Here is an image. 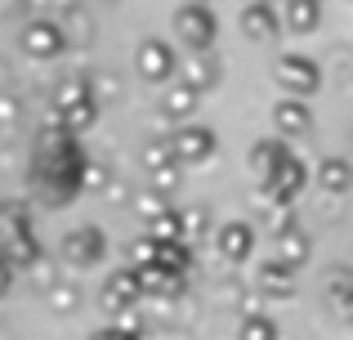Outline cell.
<instances>
[{"mask_svg": "<svg viewBox=\"0 0 353 340\" xmlns=\"http://www.w3.org/2000/svg\"><path fill=\"white\" fill-rule=\"evenodd\" d=\"M165 139H170V152H174L179 166H201V161H210L219 152V134L210 130V126H201V121L174 126V134H165Z\"/></svg>", "mask_w": 353, "mask_h": 340, "instance_id": "1", "label": "cell"}, {"mask_svg": "<svg viewBox=\"0 0 353 340\" xmlns=\"http://www.w3.org/2000/svg\"><path fill=\"white\" fill-rule=\"evenodd\" d=\"M174 36H179L192 54L210 50L215 36H219V18L210 14V5H179L174 9Z\"/></svg>", "mask_w": 353, "mask_h": 340, "instance_id": "2", "label": "cell"}, {"mask_svg": "<svg viewBox=\"0 0 353 340\" xmlns=\"http://www.w3.org/2000/svg\"><path fill=\"white\" fill-rule=\"evenodd\" d=\"M273 77L291 99H309L313 90L322 86V68H318V59H309V54H282L277 68H273Z\"/></svg>", "mask_w": 353, "mask_h": 340, "instance_id": "3", "label": "cell"}, {"mask_svg": "<svg viewBox=\"0 0 353 340\" xmlns=\"http://www.w3.org/2000/svg\"><path fill=\"white\" fill-rule=\"evenodd\" d=\"M59 255L72 264V269H94V264L108 260V233L94 228V224H81V228H72V233L63 237Z\"/></svg>", "mask_w": 353, "mask_h": 340, "instance_id": "4", "label": "cell"}, {"mask_svg": "<svg viewBox=\"0 0 353 340\" xmlns=\"http://www.w3.org/2000/svg\"><path fill=\"white\" fill-rule=\"evenodd\" d=\"M304 183H309V170H304V161L291 152V157L277 161L273 174H268L259 188H264V197H268V201H277V206H291V201L304 192Z\"/></svg>", "mask_w": 353, "mask_h": 340, "instance_id": "5", "label": "cell"}, {"mask_svg": "<svg viewBox=\"0 0 353 340\" xmlns=\"http://www.w3.org/2000/svg\"><path fill=\"white\" fill-rule=\"evenodd\" d=\"M174 50L165 41H157V36H148V41H139L134 50V72L143 81H152V86H165V81H174Z\"/></svg>", "mask_w": 353, "mask_h": 340, "instance_id": "6", "label": "cell"}, {"mask_svg": "<svg viewBox=\"0 0 353 340\" xmlns=\"http://www.w3.org/2000/svg\"><path fill=\"white\" fill-rule=\"evenodd\" d=\"M18 45H23V54H32V59H59L63 32H59L54 18H27L23 32H18Z\"/></svg>", "mask_w": 353, "mask_h": 340, "instance_id": "7", "label": "cell"}, {"mask_svg": "<svg viewBox=\"0 0 353 340\" xmlns=\"http://www.w3.org/2000/svg\"><path fill=\"white\" fill-rule=\"evenodd\" d=\"M255 224H246V219H228V224L215 228V251L224 255L228 264H246L250 255H255Z\"/></svg>", "mask_w": 353, "mask_h": 340, "instance_id": "8", "label": "cell"}, {"mask_svg": "<svg viewBox=\"0 0 353 340\" xmlns=\"http://www.w3.org/2000/svg\"><path fill=\"white\" fill-rule=\"evenodd\" d=\"M174 81H183L188 90H197V94H206V90L219 86V59L210 50H197L188 54V59L174 63Z\"/></svg>", "mask_w": 353, "mask_h": 340, "instance_id": "9", "label": "cell"}, {"mask_svg": "<svg viewBox=\"0 0 353 340\" xmlns=\"http://www.w3.org/2000/svg\"><path fill=\"white\" fill-rule=\"evenodd\" d=\"M309 126H313V112H309V103L304 99H277L273 103V139H300V134H309Z\"/></svg>", "mask_w": 353, "mask_h": 340, "instance_id": "10", "label": "cell"}, {"mask_svg": "<svg viewBox=\"0 0 353 340\" xmlns=\"http://www.w3.org/2000/svg\"><path fill=\"white\" fill-rule=\"evenodd\" d=\"M139 278L134 269H117L103 278V309L108 314H121V309H139Z\"/></svg>", "mask_w": 353, "mask_h": 340, "instance_id": "11", "label": "cell"}, {"mask_svg": "<svg viewBox=\"0 0 353 340\" xmlns=\"http://www.w3.org/2000/svg\"><path fill=\"white\" fill-rule=\"evenodd\" d=\"M255 296L259 300H291L295 296V269H286V264L268 260L255 269Z\"/></svg>", "mask_w": 353, "mask_h": 340, "instance_id": "12", "label": "cell"}, {"mask_svg": "<svg viewBox=\"0 0 353 340\" xmlns=\"http://www.w3.org/2000/svg\"><path fill=\"white\" fill-rule=\"evenodd\" d=\"M273 242H277V255H273V260L286 264V269H304V264L313 260V237L304 233L300 224H291V228H282V233H273Z\"/></svg>", "mask_w": 353, "mask_h": 340, "instance_id": "13", "label": "cell"}, {"mask_svg": "<svg viewBox=\"0 0 353 340\" xmlns=\"http://www.w3.org/2000/svg\"><path fill=\"white\" fill-rule=\"evenodd\" d=\"M241 32H246L250 41H273V36L282 32L277 5H268V0H246V5H241Z\"/></svg>", "mask_w": 353, "mask_h": 340, "instance_id": "14", "label": "cell"}, {"mask_svg": "<svg viewBox=\"0 0 353 340\" xmlns=\"http://www.w3.org/2000/svg\"><path fill=\"white\" fill-rule=\"evenodd\" d=\"M59 23V32H63V50H85L90 41H94V18H90V9L81 5H72V9H63V18H54Z\"/></svg>", "mask_w": 353, "mask_h": 340, "instance_id": "15", "label": "cell"}, {"mask_svg": "<svg viewBox=\"0 0 353 340\" xmlns=\"http://www.w3.org/2000/svg\"><path fill=\"white\" fill-rule=\"evenodd\" d=\"M277 23H282L286 32H295V36L318 32V23H322V0H282Z\"/></svg>", "mask_w": 353, "mask_h": 340, "instance_id": "16", "label": "cell"}, {"mask_svg": "<svg viewBox=\"0 0 353 340\" xmlns=\"http://www.w3.org/2000/svg\"><path fill=\"white\" fill-rule=\"evenodd\" d=\"M139 278V296L143 300H174L183 291V278H174V273L157 269V264H148V269H134Z\"/></svg>", "mask_w": 353, "mask_h": 340, "instance_id": "17", "label": "cell"}, {"mask_svg": "<svg viewBox=\"0 0 353 340\" xmlns=\"http://www.w3.org/2000/svg\"><path fill=\"white\" fill-rule=\"evenodd\" d=\"M197 103H201V94L197 90H188L183 81H165V94H161V112L170 117V121H188L192 112H197Z\"/></svg>", "mask_w": 353, "mask_h": 340, "instance_id": "18", "label": "cell"}, {"mask_svg": "<svg viewBox=\"0 0 353 340\" xmlns=\"http://www.w3.org/2000/svg\"><path fill=\"white\" fill-rule=\"evenodd\" d=\"M174 224H179V242L188 246V251L210 233V215H206V206H201V201H192V206H179V210H174Z\"/></svg>", "mask_w": 353, "mask_h": 340, "instance_id": "19", "label": "cell"}, {"mask_svg": "<svg viewBox=\"0 0 353 340\" xmlns=\"http://www.w3.org/2000/svg\"><path fill=\"white\" fill-rule=\"evenodd\" d=\"M23 233H36V228H32V206L18 201V197H5V201H0V242L23 237Z\"/></svg>", "mask_w": 353, "mask_h": 340, "instance_id": "20", "label": "cell"}, {"mask_svg": "<svg viewBox=\"0 0 353 340\" xmlns=\"http://www.w3.org/2000/svg\"><path fill=\"white\" fill-rule=\"evenodd\" d=\"M41 242H36V233H23V237H9V242H0V260L9 264L14 273H23L32 260H41Z\"/></svg>", "mask_w": 353, "mask_h": 340, "instance_id": "21", "label": "cell"}, {"mask_svg": "<svg viewBox=\"0 0 353 340\" xmlns=\"http://www.w3.org/2000/svg\"><path fill=\"white\" fill-rule=\"evenodd\" d=\"M282 157H291V148H286L282 139H259L255 148H250V174H255V179L264 183V179L273 174V166H277Z\"/></svg>", "mask_w": 353, "mask_h": 340, "instance_id": "22", "label": "cell"}, {"mask_svg": "<svg viewBox=\"0 0 353 340\" xmlns=\"http://www.w3.org/2000/svg\"><path fill=\"white\" fill-rule=\"evenodd\" d=\"M152 264L188 282V273H192V251H188L183 242H157V260H152Z\"/></svg>", "mask_w": 353, "mask_h": 340, "instance_id": "23", "label": "cell"}, {"mask_svg": "<svg viewBox=\"0 0 353 340\" xmlns=\"http://www.w3.org/2000/svg\"><path fill=\"white\" fill-rule=\"evenodd\" d=\"M318 188L322 192H331V197H345L349 192V161L345 157H327V161H318Z\"/></svg>", "mask_w": 353, "mask_h": 340, "instance_id": "24", "label": "cell"}, {"mask_svg": "<svg viewBox=\"0 0 353 340\" xmlns=\"http://www.w3.org/2000/svg\"><path fill=\"white\" fill-rule=\"evenodd\" d=\"M45 305H50L59 318H72L81 309V287H77V282H68V278H59L50 291H45Z\"/></svg>", "mask_w": 353, "mask_h": 340, "instance_id": "25", "label": "cell"}, {"mask_svg": "<svg viewBox=\"0 0 353 340\" xmlns=\"http://www.w3.org/2000/svg\"><path fill=\"white\" fill-rule=\"evenodd\" d=\"M81 99H90V81H85V77H68V81H59V86H54L50 112H63V108L81 103Z\"/></svg>", "mask_w": 353, "mask_h": 340, "instance_id": "26", "label": "cell"}, {"mask_svg": "<svg viewBox=\"0 0 353 340\" xmlns=\"http://www.w3.org/2000/svg\"><path fill=\"white\" fill-rule=\"evenodd\" d=\"M237 340H277V323H273V314H246L237 323Z\"/></svg>", "mask_w": 353, "mask_h": 340, "instance_id": "27", "label": "cell"}, {"mask_svg": "<svg viewBox=\"0 0 353 340\" xmlns=\"http://www.w3.org/2000/svg\"><path fill=\"white\" fill-rule=\"evenodd\" d=\"M179 179H183V166H179V161H170V166H157V170H148V188H152V192H161V197H174Z\"/></svg>", "mask_w": 353, "mask_h": 340, "instance_id": "28", "label": "cell"}, {"mask_svg": "<svg viewBox=\"0 0 353 340\" xmlns=\"http://www.w3.org/2000/svg\"><path fill=\"white\" fill-rule=\"evenodd\" d=\"M139 161H143V170L170 166V161H174V152H170V139H165V134H152V139L143 143V152H139Z\"/></svg>", "mask_w": 353, "mask_h": 340, "instance_id": "29", "label": "cell"}, {"mask_svg": "<svg viewBox=\"0 0 353 340\" xmlns=\"http://www.w3.org/2000/svg\"><path fill=\"white\" fill-rule=\"evenodd\" d=\"M143 237H152V242H179V224H174V206L165 210V215L148 219V224H143Z\"/></svg>", "mask_w": 353, "mask_h": 340, "instance_id": "30", "label": "cell"}, {"mask_svg": "<svg viewBox=\"0 0 353 340\" xmlns=\"http://www.w3.org/2000/svg\"><path fill=\"white\" fill-rule=\"evenodd\" d=\"M134 210H139V219H157V215H165V210H170V197H161V192H152V188H143L134 197Z\"/></svg>", "mask_w": 353, "mask_h": 340, "instance_id": "31", "label": "cell"}, {"mask_svg": "<svg viewBox=\"0 0 353 340\" xmlns=\"http://www.w3.org/2000/svg\"><path fill=\"white\" fill-rule=\"evenodd\" d=\"M327 296H331V309H336V314L345 318V309H349V273H345V269H331Z\"/></svg>", "mask_w": 353, "mask_h": 340, "instance_id": "32", "label": "cell"}, {"mask_svg": "<svg viewBox=\"0 0 353 340\" xmlns=\"http://www.w3.org/2000/svg\"><path fill=\"white\" fill-rule=\"evenodd\" d=\"M152 260H157V242L152 237H134V242H130V264H134V269H148Z\"/></svg>", "mask_w": 353, "mask_h": 340, "instance_id": "33", "label": "cell"}, {"mask_svg": "<svg viewBox=\"0 0 353 340\" xmlns=\"http://www.w3.org/2000/svg\"><path fill=\"white\" fill-rule=\"evenodd\" d=\"M27 273H32V282H36V287H45V291H50L54 282H59V269H54V260H45V255L27 264Z\"/></svg>", "mask_w": 353, "mask_h": 340, "instance_id": "34", "label": "cell"}, {"mask_svg": "<svg viewBox=\"0 0 353 340\" xmlns=\"http://www.w3.org/2000/svg\"><path fill=\"white\" fill-rule=\"evenodd\" d=\"M117 332H125L130 340H134V336H143L148 332V323H143V314H139V309H121V314H117Z\"/></svg>", "mask_w": 353, "mask_h": 340, "instance_id": "35", "label": "cell"}, {"mask_svg": "<svg viewBox=\"0 0 353 340\" xmlns=\"http://www.w3.org/2000/svg\"><path fill=\"white\" fill-rule=\"evenodd\" d=\"M264 224L273 228V233H282V228H291V224H295V210H291V206H277V201H268Z\"/></svg>", "mask_w": 353, "mask_h": 340, "instance_id": "36", "label": "cell"}, {"mask_svg": "<svg viewBox=\"0 0 353 340\" xmlns=\"http://www.w3.org/2000/svg\"><path fill=\"white\" fill-rule=\"evenodd\" d=\"M108 183H112L108 166H99V161H85V170H81V192H85V188H108Z\"/></svg>", "mask_w": 353, "mask_h": 340, "instance_id": "37", "label": "cell"}, {"mask_svg": "<svg viewBox=\"0 0 353 340\" xmlns=\"http://www.w3.org/2000/svg\"><path fill=\"white\" fill-rule=\"evenodd\" d=\"M23 117V99L18 94H0V126H14Z\"/></svg>", "mask_w": 353, "mask_h": 340, "instance_id": "38", "label": "cell"}, {"mask_svg": "<svg viewBox=\"0 0 353 340\" xmlns=\"http://www.w3.org/2000/svg\"><path fill=\"white\" fill-rule=\"evenodd\" d=\"M23 5H27V9H36V18H50L54 9L63 14V9H72L77 0H23Z\"/></svg>", "mask_w": 353, "mask_h": 340, "instance_id": "39", "label": "cell"}, {"mask_svg": "<svg viewBox=\"0 0 353 340\" xmlns=\"http://www.w3.org/2000/svg\"><path fill=\"white\" fill-rule=\"evenodd\" d=\"M9 287H14V269H9V264L0 260V300L9 296Z\"/></svg>", "mask_w": 353, "mask_h": 340, "instance_id": "40", "label": "cell"}, {"mask_svg": "<svg viewBox=\"0 0 353 340\" xmlns=\"http://www.w3.org/2000/svg\"><path fill=\"white\" fill-rule=\"evenodd\" d=\"M90 340H130L125 332H117V327H103V332H94Z\"/></svg>", "mask_w": 353, "mask_h": 340, "instance_id": "41", "label": "cell"}, {"mask_svg": "<svg viewBox=\"0 0 353 340\" xmlns=\"http://www.w3.org/2000/svg\"><path fill=\"white\" fill-rule=\"evenodd\" d=\"M18 5H23V0H0V14H14Z\"/></svg>", "mask_w": 353, "mask_h": 340, "instance_id": "42", "label": "cell"}, {"mask_svg": "<svg viewBox=\"0 0 353 340\" xmlns=\"http://www.w3.org/2000/svg\"><path fill=\"white\" fill-rule=\"evenodd\" d=\"M183 5H206V0H183Z\"/></svg>", "mask_w": 353, "mask_h": 340, "instance_id": "43", "label": "cell"}]
</instances>
